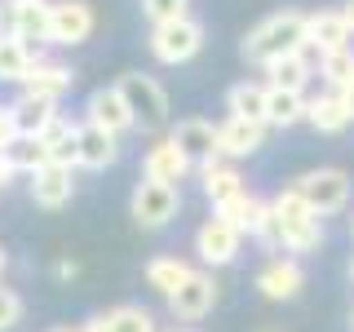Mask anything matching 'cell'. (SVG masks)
<instances>
[{"instance_id":"13","label":"cell","mask_w":354,"mask_h":332,"mask_svg":"<svg viewBox=\"0 0 354 332\" xmlns=\"http://www.w3.org/2000/svg\"><path fill=\"white\" fill-rule=\"evenodd\" d=\"M75 199V169H62V164H44V169L31 173V204L44 208V213H58Z\"/></svg>"},{"instance_id":"35","label":"cell","mask_w":354,"mask_h":332,"mask_svg":"<svg viewBox=\"0 0 354 332\" xmlns=\"http://www.w3.org/2000/svg\"><path fill=\"white\" fill-rule=\"evenodd\" d=\"M14 177H18V169H14V164H9V155H0V186H9V182H14Z\"/></svg>"},{"instance_id":"21","label":"cell","mask_w":354,"mask_h":332,"mask_svg":"<svg viewBox=\"0 0 354 332\" xmlns=\"http://www.w3.org/2000/svg\"><path fill=\"white\" fill-rule=\"evenodd\" d=\"M80 332H160L155 328V315L151 310H142V306H111L102 310V315H93V319H84Z\"/></svg>"},{"instance_id":"17","label":"cell","mask_w":354,"mask_h":332,"mask_svg":"<svg viewBox=\"0 0 354 332\" xmlns=\"http://www.w3.org/2000/svg\"><path fill=\"white\" fill-rule=\"evenodd\" d=\"M75 84V71L62 62H49V58H36L22 80V93L27 98H44V102H62V93H71Z\"/></svg>"},{"instance_id":"8","label":"cell","mask_w":354,"mask_h":332,"mask_svg":"<svg viewBox=\"0 0 354 332\" xmlns=\"http://www.w3.org/2000/svg\"><path fill=\"white\" fill-rule=\"evenodd\" d=\"M213 306H217V279H213V270H199V266H195L191 279L169 297V315L186 328L199 324L204 315H213Z\"/></svg>"},{"instance_id":"40","label":"cell","mask_w":354,"mask_h":332,"mask_svg":"<svg viewBox=\"0 0 354 332\" xmlns=\"http://www.w3.org/2000/svg\"><path fill=\"white\" fill-rule=\"evenodd\" d=\"M169 332H199V328H186V324H182V328H169Z\"/></svg>"},{"instance_id":"19","label":"cell","mask_w":354,"mask_h":332,"mask_svg":"<svg viewBox=\"0 0 354 332\" xmlns=\"http://www.w3.org/2000/svg\"><path fill=\"white\" fill-rule=\"evenodd\" d=\"M199 186H204V195H208V204H213V213H221L226 204H235V199L248 191L235 164H221V160L199 169Z\"/></svg>"},{"instance_id":"20","label":"cell","mask_w":354,"mask_h":332,"mask_svg":"<svg viewBox=\"0 0 354 332\" xmlns=\"http://www.w3.org/2000/svg\"><path fill=\"white\" fill-rule=\"evenodd\" d=\"M195 275V266L186 257H177V252H160V257H151L147 266H142V279H147V288H155V293L169 302V297L182 288L186 279Z\"/></svg>"},{"instance_id":"41","label":"cell","mask_w":354,"mask_h":332,"mask_svg":"<svg viewBox=\"0 0 354 332\" xmlns=\"http://www.w3.org/2000/svg\"><path fill=\"white\" fill-rule=\"evenodd\" d=\"M49 332H80V328H49Z\"/></svg>"},{"instance_id":"16","label":"cell","mask_w":354,"mask_h":332,"mask_svg":"<svg viewBox=\"0 0 354 332\" xmlns=\"http://www.w3.org/2000/svg\"><path fill=\"white\" fill-rule=\"evenodd\" d=\"M75 147H80V160H75V169H93L102 173L111 169V164L120 160V138L97 124H88V120H80V129H75Z\"/></svg>"},{"instance_id":"14","label":"cell","mask_w":354,"mask_h":332,"mask_svg":"<svg viewBox=\"0 0 354 332\" xmlns=\"http://www.w3.org/2000/svg\"><path fill=\"white\" fill-rule=\"evenodd\" d=\"M84 120L97 124V129H106V133H115V138L133 129V111H129L124 93H120L115 84H102V89H93V93L84 98Z\"/></svg>"},{"instance_id":"15","label":"cell","mask_w":354,"mask_h":332,"mask_svg":"<svg viewBox=\"0 0 354 332\" xmlns=\"http://www.w3.org/2000/svg\"><path fill=\"white\" fill-rule=\"evenodd\" d=\"M195 164L186 160V151L177 147L173 138H155L151 147H147V155H142V177L147 182H164V186H177L186 173H191Z\"/></svg>"},{"instance_id":"6","label":"cell","mask_w":354,"mask_h":332,"mask_svg":"<svg viewBox=\"0 0 354 332\" xmlns=\"http://www.w3.org/2000/svg\"><path fill=\"white\" fill-rule=\"evenodd\" d=\"M97 27V14L88 0H53L49 5V44L58 49H75L93 36Z\"/></svg>"},{"instance_id":"32","label":"cell","mask_w":354,"mask_h":332,"mask_svg":"<svg viewBox=\"0 0 354 332\" xmlns=\"http://www.w3.org/2000/svg\"><path fill=\"white\" fill-rule=\"evenodd\" d=\"M22 310H27V306H22V297L14 293V288L0 284V332H9L14 324H22Z\"/></svg>"},{"instance_id":"28","label":"cell","mask_w":354,"mask_h":332,"mask_svg":"<svg viewBox=\"0 0 354 332\" xmlns=\"http://www.w3.org/2000/svg\"><path fill=\"white\" fill-rule=\"evenodd\" d=\"M306 120H310L319 133H341V129H350L346 98H341V93H319V98H310V102H306Z\"/></svg>"},{"instance_id":"9","label":"cell","mask_w":354,"mask_h":332,"mask_svg":"<svg viewBox=\"0 0 354 332\" xmlns=\"http://www.w3.org/2000/svg\"><path fill=\"white\" fill-rule=\"evenodd\" d=\"M49 5L53 0H0V31L18 36L22 44L49 40Z\"/></svg>"},{"instance_id":"27","label":"cell","mask_w":354,"mask_h":332,"mask_svg":"<svg viewBox=\"0 0 354 332\" xmlns=\"http://www.w3.org/2000/svg\"><path fill=\"white\" fill-rule=\"evenodd\" d=\"M36 58H40V53L31 49V44H22L18 36L0 31V84H22Z\"/></svg>"},{"instance_id":"44","label":"cell","mask_w":354,"mask_h":332,"mask_svg":"<svg viewBox=\"0 0 354 332\" xmlns=\"http://www.w3.org/2000/svg\"><path fill=\"white\" fill-rule=\"evenodd\" d=\"M350 328H354V319H350Z\"/></svg>"},{"instance_id":"38","label":"cell","mask_w":354,"mask_h":332,"mask_svg":"<svg viewBox=\"0 0 354 332\" xmlns=\"http://www.w3.org/2000/svg\"><path fill=\"white\" fill-rule=\"evenodd\" d=\"M257 332H283V328H274V324H266V328H257Z\"/></svg>"},{"instance_id":"2","label":"cell","mask_w":354,"mask_h":332,"mask_svg":"<svg viewBox=\"0 0 354 332\" xmlns=\"http://www.w3.org/2000/svg\"><path fill=\"white\" fill-rule=\"evenodd\" d=\"M115 89L124 93V102L133 111V129L138 133H164L173 129V111H169V93L164 84L147 71H124L115 80Z\"/></svg>"},{"instance_id":"29","label":"cell","mask_w":354,"mask_h":332,"mask_svg":"<svg viewBox=\"0 0 354 332\" xmlns=\"http://www.w3.org/2000/svg\"><path fill=\"white\" fill-rule=\"evenodd\" d=\"M319 80L328 84V93H341V98H346L350 89H354V49H341V53L319 58Z\"/></svg>"},{"instance_id":"42","label":"cell","mask_w":354,"mask_h":332,"mask_svg":"<svg viewBox=\"0 0 354 332\" xmlns=\"http://www.w3.org/2000/svg\"><path fill=\"white\" fill-rule=\"evenodd\" d=\"M350 235H354V217H350Z\"/></svg>"},{"instance_id":"24","label":"cell","mask_w":354,"mask_h":332,"mask_svg":"<svg viewBox=\"0 0 354 332\" xmlns=\"http://www.w3.org/2000/svg\"><path fill=\"white\" fill-rule=\"evenodd\" d=\"M266 75H270V89H288V93H306V84H310V75H315V62H310V49L301 53H288V58L279 62H270L266 66Z\"/></svg>"},{"instance_id":"5","label":"cell","mask_w":354,"mask_h":332,"mask_svg":"<svg viewBox=\"0 0 354 332\" xmlns=\"http://www.w3.org/2000/svg\"><path fill=\"white\" fill-rule=\"evenodd\" d=\"M182 208V186H164V182H147L142 177L129 195V217L142 230H164Z\"/></svg>"},{"instance_id":"10","label":"cell","mask_w":354,"mask_h":332,"mask_svg":"<svg viewBox=\"0 0 354 332\" xmlns=\"http://www.w3.org/2000/svg\"><path fill=\"white\" fill-rule=\"evenodd\" d=\"M169 138L186 151V160H191L195 169H204V164H217V160H221V155H217V124H213V120H204V116L177 120V124L169 129Z\"/></svg>"},{"instance_id":"23","label":"cell","mask_w":354,"mask_h":332,"mask_svg":"<svg viewBox=\"0 0 354 332\" xmlns=\"http://www.w3.org/2000/svg\"><path fill=\"white\" fill-rule=\"evenodd\" d=\"M75 120H66L58 116L49 129H44V138H40V147H44V160L49 164H62V169H75V160H80V147H75Z\"/></svg>"},{"instance_id":"7","label":"cell","mask_w":354,"mask_h":332,"mask_svg":"<svg viewBox=\"0 0 354 332\" xmlns=\"http://www.w3.org/2000/svg\"><path fill=\"white\" fill-rule=\"evenodd\" d=\"M239 243H243V235L235 226H230L226 217H204L199 221V230H195V257H199V266L204 270H217V266H230L239 257Z\"/></svg>"},{"instance_id":"12","label":"cell","mask_w":354,"mask_h":332,"mask_svg":"<svg viewBox=\"0 0 354 332\" xmlns=\"http://www.w3.org/2000/svg\"><path fill=\"white\" fill-rule=\"evenodd\" d=\"M350 22L341 9H319V14H306V49H315L319 58H328V53H341L350 49Z\"/></svg>"},{"instance_id":"30","label":"cell","mask_w":354,"mask_h":332,"mask_svg":"<svg viewBox=\"0 0 354 332\" xmlns=\"http://www.w3.org/2000/svg\"><path fill=\"white\" fill-rule=\"evenodd\" d=\"M5 155H9V164H14L18 173H27V177L36 173V169H44V164H49V160H44L40 138H18V142H14V147H9Z\"/></svg>"},{"instance_id":"22","label":"cell","mask_w":354,"mask_h":332,"mask_svg":"<svg viewBox=\"0 0 354 332\" xmlns=\"http://www.w3.org/2000/svg\"><path fill=\"white\" fill-rule=\"evenodd\" d=\"M9 107H14V120H18V138H44V129H49L53 120L62 116L58 102H44V98H27V93H18Z\"/></svg>"},{"instance_id":"25","label":"cell","mask_w":354,"mask_h":332,"mask_svg":"<svg viewBox=\"0 0 354 332\" xmlns=\"http://www.w3.org/2000/svg\"><path fill=\"white\" fill-rule=\"evenodd\" d=\"M226 111L248 124H266V84L261 80H239L226 89Z\"/></svg>"},{"instance_id":"11","label":"cell","mask_w":354,"mask_h":332,"mask_svg":"<svg viewBox=\"0 0 354 332\" xmlns=\"http://www.w3.org/2000/svg\"><path fill=\"white\" fill-rule=\"evenodd\" d=\"M257 293L266 297V302H292L297 293L306 288V266L297 257H270L257 270Z\"/></svg>"},{"instance_id":"37","label":"cell","mask_w":354,"mask_h":332,"mask_svg":"<svg viewBox=\"0 0 354 332\" xmlns=\"http://www.w3.org/2000/svg\"><path fill=\"white\" fill-rule=\"evenodd\" d=\"M346 111H350V124H354V89L346 93Z\"/></svg>"},{"instance_id":"4","label":"cell","mask_w":354,"mask_h":332,"mask_svg":"<svg viewBox=\"0 0 354 332\" xmlns=\"http://www.w3.org/2000/svg\"><path fill=\"white\" fill-rule=\"evenodd\" d=\"M292 186H297V195L315 208V217L341 213V208L350 204V191H354V182H350L346 169H310V173L297 177Z\"/></svg>"},{"instance_id":"33","label":"cell","mask_w":354,"mask_h":332,"mask_svg":"<svg viewBox=\"0 0 354 332\" xmlns=\"http://www.w3.org/2000/svg\"><path fill=\"white\" fill-rule=\"evenodd\" d=\"M18 142V120H14V107H0V155H5L9 147Z\"/></svg>"},{"instance_id":"31","label":"cell","mask_w":354,"mask_h":332,"mask_svg":"<svg viewBox=\"0 0 354 332\" xmlns=\"http://www.w3.org/2000/svg\"><path fill=\"white\" fill-rule=\"evenodd\" d=\"M186 5H191V0H142V14L151 18V27H160V22L186 18Z\"/></svg>"},{"instance_id":"39","label":"cell","mask_w":354,"mask_h":332,"mask_svg":"<svg viewBox=\"0 0 354 332\" xmlns=\"http://www.w3.org/2000/svg\"><path fill=\"white\" fill-rule=\"evenodd\" d=\"M5 261H9V257H5V248H0V275H5Z\"/></svg>"},{"instance_id":"3","label":"cell","mask_w":354,"mask_h":332,"mask_svg":"<svg viewBox=\"0 0 354 332\" xmlns=\"http://www.w3.org/2000/svg\"><path fill=\"white\" fill-rule=\"evenodd\" d=\"M151 58L155 62H164V66H182V62H191L199 49H204V22L199 18H173V22H160V27H151Z\"/></svg>"},{"instance_id":"34","label":"cell","mask_w":354,"mask_h":332,"mask_svg":"<svg viewBox=\"0 0 354 332\" xmlns=\"http://www.w3.org/2000/svg\"><path fill=\"white\" fill-rule=\"evenodd\" d=\"M53 275H58V279H75V275H80V266H75L71 257H62L58 266H53Z\"/></svg>"},{"instance_id":"36","label":"cell","mask_w":354,"mask_h":332,"mask_svg":"<svg viewBox=\"0 0 354 332\" xmlns=\"http://www.w3.org/2000/svg\"><path fill=\"white\" fill-rule=\"evenodd\" d=\"M341 14H346V22H350V31H354V0H346V5H341Z\"/></svg>"},{"instance_id":"1","label":"cell","mask_w":354,"mask_h":332,"mask_svg":"<svg viewBox=\"0 0 354 332\" xmlns=\"http://www.w3.org/2000/svg\"><path fill=\"white\" fill-rule=\"evenodd\" d=\"M301 49H306V14L292 5L274 9L270 18H261L239 44V53L257 66H270V62L288 58V53H301Z\"/></svg>"},{"instance_id":"43","label":"cell","mask_w":354,"mask_h":332,"mask_svg":"<svg viewBox=\"0 0 354 332\" xmlns=\"http://www.w3.org/2000/svg\"><path fill=\"white\" fill-rule=\"evenodd\" d=\"M350 279H354V261H350Z\"/></svg>"},{"instance_id":"18","label":"cell","mask_w":354,"mask_h":332,"mask_svg":"<svg viewBox=\"0 0 354 332\" xmlns=\"http://www.w3.org/2000/svg\"><path fill=\"white\" fill-rule=\"evenodd\" d=\"M266 147V124H248V120L226 116L217 124V155L226 160H243V155H257Z\"/></svg>"},{"instance_id":"26","label":"cell","mask_w":354,"mask_h":332,"mask_svg":"<svg viewBox=\"0 0 354 332\" xmlns=\"http://www.w3.org/2000/svg\"><path fill=\"white\" fill-rule=\"evenodd\" d=\"M306 120V93H288V89L266 84V129H292Z\"/></svg>"}]
</instances>
